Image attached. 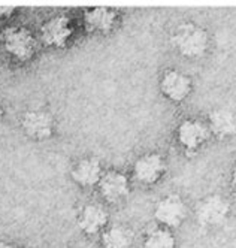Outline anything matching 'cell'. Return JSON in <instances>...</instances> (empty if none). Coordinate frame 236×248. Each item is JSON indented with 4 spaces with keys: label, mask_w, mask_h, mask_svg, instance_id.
<instances>
[{
    "label": "cell",
    "mask_w": 236,
    "mask_h": 248,
    "mask_svg": "<svg viewBox=\"0 0 236 248\" xmlns=\"http://www.w3.org/2000/svg\"><path fill=\"white\" fill-rule=\"evenodd\" d=\"M2 41L5 49L12 57H15L20 62H27L34 54L36 42L31 31L26 27H20V26L6 27L2 34Z\"/></svg>",
    "instance_id": "cell-2"
},
{
    "label": "cell",
    "mask_w": 236,
    "mask_h": 248,
    "mask_svg": "<svg viewBox=\"0 0 236 248\" xmlns=\"http://www.w3.org/2000/svg\"><path fill=\"white\" fill-rule=\"evenodd\" d=\"M172 44L183 57L196 60L206 54L209 36L204 27L193 23H184L173 30Z\"/></svg>",
    "instance_id": "cell-1"
},
{
    "label": "cell",
    "mask_w": 236,
    "mask_h": 248,
    "mask_svg": "<svg viewBox=\"0 0 236 248\" xmlns=\"http://www.w3.org/2000/svg\"><path fill=\"white\" fill-rule=\"evenodd\" d=\"M72 34H74V27L66 15L52 16L41 27L42 42L52 48H64Z\"/></svg>",
    "instance_id": "cell-5"
},
{
    "label": "cell",
    "mask_w": 236,
    "mask_h": 248,
    "mask_svg": "<svg viewBox=\"0 0 236 248\" xmlns=\"http://www.w3.org/2000/svg\"><path fill=\"white\" fill-rule=\"evenodd\" d=\"M14 11H15L14 6H0V16L6 18V16H9Z\"/></svg>",
    "instance_id": "cell-17"
},
{
    "label": "cell",
    "mask_w": 236,
    "mask_h": 248,
    "mask_svg": "<svg viewBox=\"0 0 236 248\" xmlns=\"http://www.w3.org/2000/svg\"><path fill=\"white\" fill-rule=\"evenodd\" d=\"M230 214V203L220 194H209L196 206V220L202 227L221 226Z\"/></svg>",
    "instance_id": "cell-3"
},
{
    "label": "cell",
    "mask_w": 236,
    "mask_h": 248,
    "mask_svg": "<svg viewBox=\"0 0 236 248\" xmlns=\"http://www.w3.org/2000/svg\"><path fill=\"white\" fill-rule=\"evenodd\" d=\"M99 188L102 196L108 202H120L124 198H127V194L130 193V186L127 176L121 172L117 170H110L102 175V178L99 181Z\"/></svg>",
    "instance_id": "cell-9"
},
{
    "label": "cell",
    "mask_w": 236,
    "mask_h": 248,
    "mask_svg": "<svg viewBox=\"0 0 236 248\" xmlns=\"http://www.w3.org/2000/svg\"><path fill=\"white\" fill-rule=\"evenodd\" d=\"M72 180H74L77 184H79L81 187H93L96 184H99L100 178H102V166L99 163L97 158H82L79 160L74 169L70 172Z\"/></svg>",
    "instance_id": "cell-12"
},
{
    "label": "cell",
    "mask_w": 236,
    "mask_h": 248,
    "mask_svg": "<svg viewBox=\"0 0 236 248\" xmlns=\"http://www.w3.org/2000/svg\"><path fill=\"white\" fill-rule=\"evenodd\" d=\"M21 127L31 139H47L52 135L54 120L45 111H27L21 118Z\"/></svg>",
    "instance_id": "cell-10"
},
{
    "label": "cell",
    "mask_w": 236,
    "mask_h": 248,
    "mask_svg": "<svg viewBox=\"0 0 236 248\" xmlns=\"http://www.w3.org/2000/svg\"><path fill=\"white\" fill-rule=\"evenodd\" d=\"M2 118H3V111L0 109V121H2Z\"/></svg>",
    "instance_id": "cell-20"
},
{
    "label": "cell",
    "mask_w": 236,
    "mask_h": 248,
    "mask_svg": "<svg viewBox=\"0 0 236 248\" xmlns=\"http://www.w3.org/2000/svg\"><path fill=\"white\" fill-rule=\"evenodd\" d=\"M160 90L171 102L181 103L191 93V79L179 70H168L160 81Z\"/></svg>",
    "instance_id": "cell-7"
},
{
    "label": "cell",
    "mask_w": 236,
    "mask_h": 248,
    "mask_svg": "<svg viewBox=\"0 0 236 248\" xmlns=\"http://www.w3.org/2000/svg\"><path fill=\"white\" fill-rule=\"evenodd\" d=\"M135 176L139 183L156 184L166 172V165L163 157L157 153H147L141 155L133 166Z\"/></svg>",
    "instance_id": "cell-8"
},
{
    "label": "cell",
    "mask_w": 236,
    "mask_h": 248,
    "mask_svg": "<svg viewBox=\"0 0 236 248\" xmlns=\"http://www.w3.org/2000/svg\"><path fill=\"white\" fill-rule=\"evenodd\" d=\"M143 248H176V239L166 227H154L147 232Z\"/></svg>",
    "instance_id": "cell-16"
},
{
    "label": "cell",
    "mask_w": 236,
    "mask_h": 248,
    "mask_svg": "<svg viewBox=\"0 0 236 248\" xmlns=\"http://www.w3.org/2000/svg\"><path fill=\"white\" fill-rule=\"evenodd\" d=\"M209 127L199 120H184L176 129L179 145L189 153H194L209 139Z\"/></svg>",
    "instance_id": "cell-6"
},
{
    "label": "cell",
    "mask_w": 236,
    "mask_h": 248,
    "mask_svg": "<svg viewBox=\"0 0 236 248\" xmlns=\"http://www.w3.org/2000/svg\"><path fill=\"white\" fill-rule=\"evenodd\" d=\"M230 183H232V187L236 190V166H235V169H233V172H232V176H230Z\"/></svg>",
    "instance_id": "cell-18"
},
{
    "label": "cell",
    "mask_w": 236,
    "mask_h": 248,
    "mask_svg": "<svg viewBox=\"0 0 236 248\" xmlns=\"http://www.w3.org/2000/svg\"><path fill=\"white\" fill-rule=\"evenodd\" d=\"M209 132L224 139L236 135V114L227 108L215 109L209 114Z\"/></svg>",
    "instance_id": "cell-14"
},
{
    "label": "cell",
    "mask_w": 236,
    "mask_h": 248,
    "mask_svg": "<svg viewBox=\"0 0 236 248\" xmlns=\"http://www.w3.org/2000/svg\"><path fill=\"white\" fill-rule=\"evenodd\" d=\"M135 235L130 229L115 226L105 230L102 233L103 248H130L133 244Z\"/></svg>",
    "instance_id": "cell-15"
},
{
    "label": "cell",
    "mask_w": 236,
    "mask_h": 248,
    "mask_svg": "<svg viewBox=\"0 0 236 248\" xmlns=\"http://www.w3.org/2000/svg\"><path fill=\"white\" fill-rule=\"evenodd\" d=\"M108 223V214L100 205L90 203L85 205L79 216H78V226L87 235H94L102 230Z\"/></svg>",
    "instance_id": "cell-13"
},
{
    "label": "cell",
    "mask_w": 236,
    "mask_h": 248,
    "mask_svg": "<svg viewBox=\"0 0 236 248\" xmlns=\"http://www.w3.org/2000/svg\"><path fill=\"white\" fill-rule=\"evenodd\" d=\"M0 248H16V247L9 242H0Z\"/></svg>",
    "instance_id": "cell-19"
},
{
    "label": "cell",
    "mask_w": 236,
    "mask_h": 248,
    "mask_svg": "<svg viewBox=\"0 0 236 248\" xmlns=\"http://www.w3.org/2000/svg\"><path fill=\"white\" fill-rule=\"evenodd\" d=\"M117 21V14L115 11L99 6L93 9H87L84 14V26L87 31L92 33H108L111 31Z\"/></svg>",
    "instance_id": "cell-11"
},
{
    "label": "cell",
    "mask_w": 236,
    "mask_h": 248,
    "mask_svg": "<svg viewBox=\"0 0 236 248\" xmlns=\"http://www.w3.org/2000/svg\"><path fill=\"white\" fill-rule=\"evenodd\" d=\"M187 217L186 202L179 194H168L160 199L154 208V218L161 227L176 229L184 223Z\"/></svg>",
    "instance_id": "cell-4"
}]
</instances>
